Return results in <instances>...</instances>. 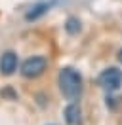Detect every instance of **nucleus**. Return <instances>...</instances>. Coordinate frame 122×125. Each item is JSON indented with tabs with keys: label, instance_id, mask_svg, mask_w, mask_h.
<instances>
[{
	"label": "nucleus",
	"instance_id": "obj_5",
	"mask_svg": "<svg viewBox=\"0 0 122 125\" xmlns=\"http://www.w3.org/2000/svg\"><path fill=\"white\" fill-rule=\"evenodd\" d=\"M65 119H67L69 125L80 123V108H78V104H69L65 108Z\"/></svg>",
	"mask_w": 122,
	"mask_h": 125
},
{
	"label": "nucleus",
	"instance_id": "obj_2",
	"mask_svg": "<svg viewBox=\"0 0 122 125\" xmlns=\"http://www.w3.org/2000/svg\"><path fill=\"white\" fill-rule=\"evenodd\" d=\"M46 66H48V61H46L44 57H30V59H27V61L23 62L21 74L25 78H38V76L44 74Z\"/></svg>",
	"mask_w": 122,
	"mask_h": 125
},
{
	"label": "nucleus",
	"instance_id": "obj_7",
	"mask_svg": "<svg viewBox=\"0 0 122 125\" xmlns=\"http://www.w3.org/2000/svg\"><path fill=\"white\" fill-rule=\"evenodd\" d=\"M65 29H67V32H71V34H76V32L80 31V21H78L76 17H69Z\"/></svg>",
	"mask_w": 122,
	"mask_h": 125
},
{
	"label": "nucleus",
	"instance_id": "obj_4",
	"mask_svg": "<svg viewBox=\"0 0 122 125\" xmlns=\"http://www.w3.org/2000/svg\"><path fill=\"white\" fill-rule=\"evenodd\" d=\"M15 68H17V55L14 51H6L0 57V72L4 76H10L15 72Z\"/></svg>",
	"mask_w": 122,
	"mask_h": 125
},
{
	"label": "nucleus",
	"instance_id": "obj_3",
	"mask_svg": "<svg viewBox=\"0 0 122 125\" xmlns=\"http://www.w3.org/2000/svg\"><path fill=\"white\" fill-rule=\"evenodd\" d=\"M99 85H103L109 91H114L122 85V70L118 68H107L99 76Z\"/></svg>",
	"mask_w": 122,
	"mask_h": 125
},
{
	"label": "nucleus",
	"instance_id": "obj_1",
	"mask_svg": "<svg viewBox=\"0 0 122 125\" xmlns=\"http://www.w3.org/2000/svg\"><path fill=\"white\" fill-rule=\"evenodd\" d=\"M59 89L63 97H67L69 101H76L82 93V78L75 68H61L59 72Z\"/></svg>",
	"mask_w": 122,
	"mask_h": 125
},
{
	"label": "nucleus",
	"instance_id": "obj_8",
	"mask_svg": "<svg viewBox=\"0 0 122 125\" xmlns=\"http://www.w3.org/2000/svg\"><path fill=\"white\" fill-rule=\"evenodd\" d=\"M118 59H120V61H122V49H120V53H118Z\"/></svg>",
	"mask_w": 122,
	"mask_h": 125
},
{
	"label": "nucleus",
	"instance_id": "obj_6",
	"mask_svg": "<svg viewBox=\"0 0 122 125\" xmlns=\"http://www.w3.org/2000/svg\"><path fill=\"white\" fill-rule=\"evenodd\" d=\"M50 8V4H38V6H34V8L30 10L29 13H27V21H30V19H36V17H40L42 13H46V10Z\"/></svg>",
	"mask_w": 122,
	"mask_h": 125
}]
</instances>
